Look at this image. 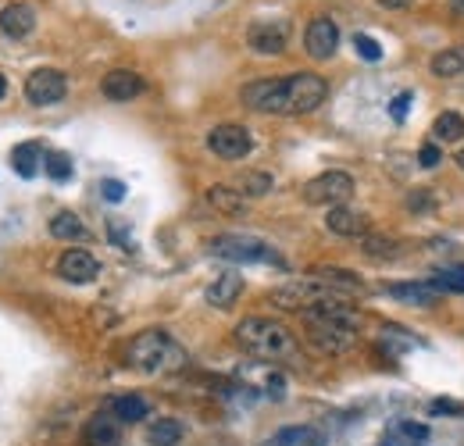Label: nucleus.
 I'll list each match as a JSON object with an SVG mask.
<instances>
[{
	"label": "nucleus",
	"instance_id": "f257e3e1",
	"mask_svg": "<svg viewBox=\"0 0 464 446\" xmlns=\"http://www.w3.org/2000/svg\"><path fill=\"white\" fill-rule=\"evenodd\" d=\"M243 104L261 114H311L325 104L329 82L314 72H293V75H265L243 86Z\"/></svg>",
	"mask_w": 464,
	"mask_h": 446
},
{
	"label": "nucleus",
	"instance_id": "f03ea898",
	"mask_svg": "<svg viewBox=\"0 0 464 446\" xmlns=\"http://www.w3.org/2000/svg\"><path fill=\"white\" fill-rule=\"evenodd\" d=\"M304 318V339L314 354L322 357H343L357 346L361 339V325H364V315L343 300H325V304H314L307 311H300Z\"/></svg>",
	"mask_w": 464,
	"mask_h": 446
},
{
	"label": "nucleus",
	"instance_id": "7ed1b4c3",
	"mask_svg": "<svg viewBox=\"0 0 464 446\" xmlns=\"http://www.w3.org/2000/svg\"><path fill=\"white\" fill-rule=\"evenodd\" d=\"M125 361L143 375H169L189 364V354L165 329H147L125 346Z\"/></svg>",
	"mask_w": 464,
	"mask_h": 446
},
{
	"label": "nucleus",
	"instance_id": "20e7f679",
	"mask_svg": "<svg viewBox=\"0 0 464 446\" xmlns=\"http://www.w3.org/2000/svg\"><path fill=\"white\" fill-rule=\"evenodd\" d=\"M236 346L261 361H286L296 354V335L276 318H243L236 325Z\"/></svg>",
	"mask_w": 464,
	"mask_h": 446
},
{
	"label": "nucleus",
	"instance_id": "39448f33",
	"mask_svg": "<svg viewBox=\"0 0 464 446\" xmlns=\"http://www.w3.org/2000/svg\"><path fill=\"white\" fill-rule=\"evenodd\" d=\"M208 254L226 257V261H239V265H283L279 250L257 236H239V232H226L208 239Z\"/></svg>",
	"mask_w": 464,
	"mask_h": 446
},
{
	"label": "nucleus",
	"instance_id": "423d86ee",
	"mask_svg": "<svg viewBox=\"0 0 464 446\" xmlns=\"http://www.w3.org/2000/svg\"><path fill=\"white\" fill-rule=\"evenodd\" d=\"M325 300H343V293L329 289L325 282L311 279V276L286 282V286H279V289L272 293V304H276V307H283V311H307V307L325 304Z\"/></svg>",
	"mask_w": 464,
	"mask_h": 446
},
{
	"label": "nucleus",
	"instance_id": "0eeeda50",
	"mask_svg": "<svg viewBox=\"0 0 464 446\" xmlns=\"http://www.w3.org/2000/svg\"><path fill=\"white\" fill-rule=\"evenodd\" d=\"M353 175L347 171H322L311 182H304V204L311 208H340L353 197Z\"/></svg>",
	"mask_w": 464,
	"mask_h": 446
},
{
	"label": "nucleus",
	"instance_id": "6e6552de",
	"mask_svg": "<svg viewBox=\"0 0 464 446\" xmlns=\"http://www.w3.org/2000/svg\"><path fill=\"white\" fill-rule=\"evenodd\" d=\"M208 150L222 161H243L254 150V136H250V129L226 121V125H215L208 132Z\"/></svg>",
	"mask_w": 464,
	"mask_h": 446
},
{
	"label": "nucleus",
	"instance_id": "1a4fd4ad",
	"mask_svg": "<svg viewBox=\"0 0 464 446\" xmlns=\"http://www.w3.org/2000/svg\"><path fill=\"white\" fill-rule=\"evenodd\" d=\"M68 93V79L58 68H36L29 79H25V101L36 104V108H47V104H58Z\"/></svg>",
	"mask_w": 464,
	"mask_h": 446
},
{
	"label": "nucleus",
	"instance_id": "9d476101",
	"mask_svg": "<svg viewBox=\"0 0 464 446\" xmlns=\"http://www.w3.org/2000/svg\"><path fill=\"white\" fill-rule=\"evenodd\" d=\"M246 44L254 54H283L286 44H290V22L283 18H261L246 29Z\"/></svg>",
	"mask_w": 464,
	"mask_h": 446
},
{
	"label": "nucleus",
	"instance_id": "9b49d317",
	"mask_svg": "<svg viewBox=\"0 0 464 446\" xmlns=\"http://www.w3.org/2000/svg\"><path fill=\"white\" fill-rule=\"evenodd\" d=\"M340 47V25L333 18H314L304 33V51L314 61H329Z\"/></svg>",
	"mask_w": 464,
	"mask_h": 446
},
{
	"label": "nucleus",
	"instance_id": "f8f14e48",
	"mask_svg": "<svg viewBox=\"0 0 464 446\" xmlns=\"http://www.w3.org/2000/svg\"><path fill=\"white\" fill-rule=\"evenodd\" d=\"M58 276L64 282H75V286H86L101 276V261L90 254V250H64L58 257Z\"/></svg>",
	"mask_w": 464,
	"mask_h": 446
},
{
	"label": "nucleus",
	"instance_id": "ddd939ff",
	"mask_svg": "<svg viewBox=\"0 0 464 446\" xmlns=\"http://www.w3.org/2000/svg\"><path fill=\"white\" fill-rule=\"evenodd\" d=\"M101 90H104L108 101H132V97H140L147 90V79L140 72H132V68H115V72H108L101 79Z\"/></svg>",
	"mask_w": 464,
	"mask_h": 446
},
{
	"label": "nucleus",
	"instance_id": "4468645a",
	"mask_svg": "<svg viewBox=\"0 0 464 446\" xmlns=\"http://www.w3.org/2000/svg\"><path fill=\"white\" fill-rule=\"evenodd\" d=\"M307 276H311V279H318V282H325L329 289H336V293H343V296H364V282H361L357 272L333 268V265H314Z\"/></svg>",
	"mask_w": 464,
	"mask_h": 446
},
{
	"label": "nucleus",
	"instance_id": "2eb2a0df",
	"mask_svg": "<svg viewBox=\"0 0 464 446\" xmlns=\"http://www.w3.org/2000/svg\"><path fill=\"white\" fill-rule=\"evenodd\" d=\"M325 228L336 232V236H347V239H361V236H368V218L361 211L347 208V204H340V208H329Z\"/></svg>",
	"mask_w": 464,
	"mask_h": 446
},
{
	"label": "nucleus",
	"instance_id": "dca6fc26",
	"mask_svg": "<svg viewBox=\"0 0 464 446\" xmlns=\"http://www.w3.org/2000/svg\"><path fill=\"white\" fill-rule=\"evenodd\" d=\"M33 25H36V11H33L29 4H7V7L0 11V33L11 36V40L29 36Z\"/></svg>",
	"mask_w": 464,
	"mask_h": 446
},
{
	"label": "nucleus",
	"instance_id": "f3484780",
	"mask_svg": "<svg viewBox=\"0 0 464 446\" xmlns=\"http://www.w3.org/2000/svg\"><path fill=\"white\" fill-rule=\"evenodd\" d=\"M357 243H361V254H368L372 261H401V257H404V239H397V236L368 232V236H361Z\"/></svg>",
	"mask_w": 464,
	"mask_h": 446
},
{
	"label": "nucleus",
	"instance_id": "a211bd4d",
	"mask_svg": "<svg viewBox=\"0 0 464 446\" xmlns=\"http://www.w3.org/2000/svg\"><path fill=\"white\" fill-rule=\"evenodd\" d=\"M118 425H121V422H118L111 411H101V414H93V418L86 422L82 440H86V446H115L118 436H121Z\"/></svg>",
	"mask_w": 464,
	"mask_h": 446
},
{
	"label": "nucleus",
	"instance_id": "6ab92c4d",
	"mask_svg": "<svg viewBox=\"0 0 464 446\" xmlns=\"http://www.w3.org/2000/svg\"><path fill=\"white\" fill-rule=\"evenodd\" d=\"M239 293H243V279L236 276V272H222L218 279L211 282L208 289H204V300L211 304V307H232L236 300H239Z\"/></svg>",
	"mask_w": 464,
	"mask_h": 446
},
{
	"label": "nucleus",
	"instance_id": "aec40b11",
	"mask_svg": "<svg viewBox=\"0 0 464 446\" xmlns=\"http://www.w3.org/2000/svg\"><path fill=\"white\" fill-rule=\"evenodd\" d=\"M386 293L393 296V300H404V304H414V307H432L436 304V289L425 282H393V286H386Z\"/></svg>",
	"mask_w": 464,
	"mask_h": 446
},
{
	"label": "nucleus",
	"instance_id": "412c9836",
	"mask_svg": "<svg viewBox=\"0 0 464 446\" xmlns=\"http://www.w3.org/2000/svg\"><path fill=\"white\" fill-rule=\"evenodd\" d=\"M432 143H461L464 140V118L458 112H443L432 118V129H429Z\"/></svg>",
	"mask_w": 464,
	"mask_h": 446
},
{
	"label": "nucleus",
	"instance_id": "4be33fe9",
	"mask_svg": "<svg viewBox=\"0 0 464 446\" xmlns=\"http://www.w3.org/2000/svg\"><path fill=\"white\" fill-rule=\"evenodd\" d=\"M265 446H322V432L314 425H286L276 436H268Z\"/></svg>",
	"mask_w": 464,
	"mask_h": 446
},
{
	"label": "nucleus",
	"instance_id": "5701e85b",
	"mask_svg": "<svg viewBox=\"0 0 464 446\" xmlns=\"http://www.w3.org/2000/svg\"><path fill=\"white\" fill-rule=\"evenodd\" d=\"M108 411L115 414L118 422H143L150 414V403L140 396V393H121L108 403Z\"/></svg>",
	"mask_w": 464,
	"mask_h": 446
},
{
	"label": "nucleus",
	"instance_id": "b1692460",
	"mask_svg": "<svg viewBox=\"0 0 464 446\" xmlns=\"http://www.w3.org/2000/svg\"><path fill=\"white\" fill-rule=\"evenodd\" d=\"M204 197H208V204H211L215 211H222V215H232V218L246 211V197H243L239 189H232V186H211Z\"/></svg>",
	"mask_w": 464,
	"mask_h": 446
},
{
	"label": "nucleus",
	"instance_id": "393cba45",
	"mask_svg": "<svg viewBox=\"0 0 464 446\" xmlns=\"http://www.w3.org/2000/svg\"><path fill=\"white\" fill-rule=\"evenodd\" d=\"M44 150H40V143H18L14 150H11V168L22 175V179H33L40 165H44Z\"/></svg>",
	"mask_w": 464,
	"mask_h": 446
},
{
	"label": "nucleus",
	"instance_id": "a878e982",
	"mask_svg": "<svg viewBox=\"0 0 464 446\" xmlns=\"http://www.w3.org/2000/svg\"><path fill=\"white\" fill-rule=\"evenodd\" d=\"M51 236L61 239V243H75V239H86L90 232H86V225L79 222L75 211H58V215L51 218Z\"/></svg>",
	"mask_w": 464,
	"mask_h": 446
},
{
	"label": "nucleus",
	"instance_id": "bb28decb",
	"mask_svg": "<svg viewBox=\"0 0 464 446\" xmlns=\"http://www.w3.org/2000/svg\"><path fill=\"white\" fill-rule=\"evenodd\" d=\"M182 422H175V418H161V422H154L150 429H147V443L150 446H179L182 443Z\"/></svg>",
	"mask_w": 464,
	"mask_h": 446
},
{
	"label": "nucleus",
	"instance_id": "cd10ccee",
	"mask_svg": "<svg viewBox=\"0 0 464 446\" xmlns=\"http://www.w3.org/2000/svg\"><path fill=\"white\" fill-rule=\"evenodd\" d=\"M429 68H432V75H440V79H454V75H461L464 72V47L440 51V54L429 61Z\"/></svg>",
	"mask_w": 464,
	"mask_h": 446
},
{
	"label": "nucleus",
	"instance_id": "c85d7f7f",
	"mask_svg": "<svg viewBox=\"0 0 464 446\" xmlns=\"http://www.w3.org/2000/svg\"><path fill=\"white\" fill-rule=\"evenodd\" d=\"M429 286L436 293H464V268L461 265H443V268L432 272Z\"/></svg>",
	"mask_w": 464,
	"mask_h": 446
},
{
	"label": "nucleus",
	"instance_id": "c756f323",
	"mask_svg": "<svg viewBox=\"0 0 464 446\" xmlns=\"http://www.w3.org/2000/svg\"><path fill=\"white\" fill-rule=\"evenodd\" d=\"M272 186H276V179H272L268 171H243L239 182H236V189H239L243 197H268Z\"/></svg>",
	"mask_w": 464,
	"mask_h": 446
},
{
	"label": "nucleus",
	"instance_id": "7c9ffc66",
	"mask_svg": "<svg viewBox=\"0 0 464 446\" xmlns=\"http://www.w3.org/2000/svg\"><path fill=\"white\" fill-rule=\"evenodd\" d=\"M44 168H47V175H51L54 182H68V179H72V158L61 154V150H47Z\"/></svg>",
	"mask_w": 464,
	"mask_h": 446
},
{
	"label": "nucleus",
	"instance_id": "2f4dec72",
	"mask_svg": "<svg viewBox=\"0 0 464 446\" xmlns=\"http://www.w3.org/2000/svg\"><path fill=\"white\" fill-rule=\"evenodd\" d=\"M436 208V197H432V189H411L407 193V211H418V215H425V211H432Z\"/></svg>",
	"mask_w": 464,
	"mask_h": 446
},
{
	"label": "nucleus",
	"instance_id": "473e14b6",
	"mask_svg": "<svg viewBox=\"0 0 464 446\" xmlns=\"http://www.w3.org/2000/svg\"><path fill=\"white\" fill-rule=\"evenodd\" d=\"M397 436H401V440H407L411 446H418V443H425V440H429V425H418V422H401V425H397Z\"/></svg>",
	"mask_w": 464,
	"mask_h": 446
},
{
	"label": "nucleus",
	"instance_id": "72a5a7b5",
	"mask_svg": "<svg viewBox=\"0 0 464 446\" xmlns=\"http://www.w3.org/2000/svg\"><path fill=\"white\" fill-rule=\"evenodd\" d=\"M353 51L364 57V61H382V47H379L372 36H364V33L353 36Z\"/></svg>",
	"mask_w": 464,
	"mask_h": 446
},
{
	"label": "nucleus",
	"instance_id": "f704fd0d",
	"mask_svg": "<svg viewBox=\"0 0 464 446\" xmlns=\"http://www.w3.org/2000/svg\"><path fill=\"white\" fill-rule=\"evenodd\" d=\"M418 161H421V168H436V165H443V150H440V143H425L421 150H418Z\"/></svg>",
	"mask_w": 464,
	"mask_h": 446
},
{
	"label": "nucleus",
	"instance_id": "c9c22d12",
	"mask_svg": "<svg viewBox=\"0 0 464 446\" xmlns=\"http://www.w3.org/2000/svg\"><path fill=\"white\" fill-rule=\"evenodd\" d=\"M101 193H104V200H108V204H121V200H125V182H118V179H104V182H101Z\"/></svg>",
	"mask_w": 464,
	"mask_h": 446
},
{
	"label": "nucleus",
	"instance_id": "e433bc0d",
	"mask_svg": "<svg viewBox=\"0 0 464 446\" xmlns=\"http://www.w3.org/2000/svg\"><path fill=\"white\" fill-rule=\"evenodd\" d=\"M407 108H411V93H397L393 97V104H390V114H393V121H404L407 118Z\"/></svg>",
	"mask_w": 464,
	"mask_h": 446
},
{
	"label": "nucleus",
	"instance_id": "4c0bfd02",
	"mask_svg": "<svg viewBox=\"0 0 464 446\" xmlns=\"http://www.w3.org/2000/svg\"><path fill=\"white\" fill-rule=\"evenodd\" d=\"M429 411L432 414H461V403H454V400H432Z\"/></svg>",
	"mask_w": 464,
	"mask_h": 446
},
{
	"label": "nucleus",
	"instance_id": "58836bf2",
	"mask_svg": "<svg viewBox=\"0 0 464 446\" xmlns=\"http://www.w3.org/2000/svg\"><path fill=\"white\" fill-rule=\"evenodd\" d=\"M407 4H411V0H379V7H390V11H401Z\"/></svg>",
	"mask_w": 464,
	"mask_h": 446
},
{
	"label": "nucleus",
	"instance_id": "ea45409f",
	"mask_svg": "<svg viewBox=\"0 0 464 446\" xmlns=\"http://www.w3.org/2000/svg\"><path fill=\"white\" fill-rule=\"evenodd\" d=\"M454 165H458V168H461V171H464V147H461V150H458V158H454Z\"/></svg>",
	"mask_w": 464,
	"mask_h": 446
},
{
	"label": "nucleus",
	"instance_id": "a19ab883",
	"mask_svg": "<svg viewBox=\"0 0 464 446\" xmlns=\"http://www.w3.org/2000/svg\"><path fill=\"white\" fill-rule=\"evenodd\" d=\"M4 93H7V79L0 75V101H4Z\"/></svg>",
	"mask_w": 464,
	"mask_h": 446
},
{
	"label": "nucleus",
	"instance_id": "79ce46f5",
	"mask_svg": "<svg viewBox=\"0 0 464 446\" xmlns=\"http://www.w3.org/2000/svg\"><path fill=\"white\" fill-rule=\"evenodd\" d=\"M454 4H458V7H461V11H464V0H454Z\"/></svg>",
	"mask_w": 464,
	"mask_h": 446
}]
</instances>
